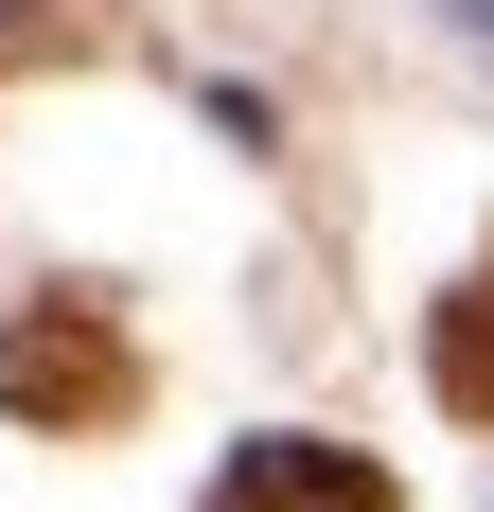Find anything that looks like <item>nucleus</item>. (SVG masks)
<instances>
[{
  "instance_id": "nucleus-1",
  "label": "nucleus",
  "mask_w": 494,
  "mask_h": 512,
  "mask_svg": "<svg viewBox=\"0 0 494 512\" xmlns=\"http://www.w3.org/2000/svg\"><path fill=\"white\" fill-rule=\"evenodd\" d=\"M0 407L53 424V442H89V424L142 407V354H124L89 301H36V318H0Z\"/></svg>"
},
{
  "instance_id": "nucleus-2",
  "label": "nucleus",
  "mask_w": 494,
  "mask_h": 512,
  "mask_svg": "<svg viewBox=\"0 0 494 512\" xmlns=\"http://www.w3.org/2000/svg\"><path fill=\"white\" fill-rule=\"evenodd\" d=\"M195 512H389V477H371V460H336V442H247V460L212 477Z\"/></svg>"
},
{
  "instance_id": "nucleus-3",
  "label": "nucleus",
  "mask_w": 494,
  "mask_h": 512,
  "mask_svg": "<svg viewBox=\"0 0 494 512\" xmlns=\"http://www.w3.org/2000/svg\"><path fill=\"white\" fill-rule=\"evenodd\" d=\"M424 371H442V407H459V424H494V248H477V283L442 301V336H424Z\"/></svg>"
}]
</instances>
